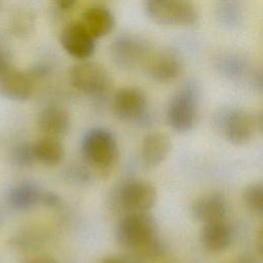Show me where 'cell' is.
I'll return each instance as SVG.
<instances>
[{"label":"cell","mask_w":263,"mask_h":263,"mask_svg":"<svg viewBox=\"0 0 263 263\" xmlns=\"http://www.w3.org/2000/svg\"><path fill=\"white\" fill-rule=\"evenodd\" d=\"M232 230L225 219L204 223L200 230V241L204 249L213 253L225 251L231 243Z\"/></svg>","instance_id":"15"},{"label":"cell","mask_w":263,"mask_h":263,"mask_svg":"<svg viewBox=\"0 0 263 263\" xmlns=\"http://www.w3.org/2000/svg\"><path fill=\"white\" fill-rule=\"evenodd\" d=\"M147 71L154 81L167 83L175 80L181 74L182 63L175 53L163 51L154 55L149 61Z\"/></svg>","instance_id":"16"},{"label":"cell","mask_w":263,"mask_h":263,"mask_svg":"<svg viewBox=\"0 0 263 263\" xmlns=\"http://www.w3.org/2000/svg\"><path fill=\"white\" fill-rule=\"evenodd\" d=\"M172 263H182V262H172Z\"/></svg>","instance_id":"30"},{"label":"cell","mask_w":263,"mask_h":263,"mask_svg":"<svg viewBox=\"0 0 263 263\" xmlns=\"http://www.w3.org/2000/svg\"><path fill=\"white\" fill-rule=\"evenodd\" d=\"M245 205L254 214L262 215L263 213V183L254 182L247 185L241 193Z\"/></svg>","instance_id":"20"},{"label":"cell","mask_w":263,"mask_h":263,"mask_svg":"<svg viewBox=\"0 0 263 263\" xmlns=\"http://www.w3.org/2000/svg\"><path fill=\"white\" fill-rule=\"evenodd\" d=\"M99 263H125V260L123 257L108 256V257L103 258Z\"/></svg>","instance_id":"28"},{"label":"cell","mask_w":263,"mask_h":263,"mask_svg":"<svg viewBox=\"0 0 263 263\" xmlns=\"http://www.w3.org/2000/svg\"><path fill=\"white\" fill-rule=\"evenodd\" d=\"M147 108V98L142 89L123 87L116 91L112 100L114 114L122 120H134L144 115Z\"/></svg>","instance_id":"10"},{"label":"cell","mask_w":263,"mask_h":263,"mask_svg":"<svg viewBox=\"0 0 263 263\" xmlns=\"http://www.w3.org/2000/svg\"><path fill=\"white\" fill-rule=\"evenodd\" d=\"M33 154L35 161L54 166L62 162L65 151L60 139L43 136L33 143Z\"/></svg>","instance_id":"19"},{"label":"cell","mask_w":263,"mask_h":263,"mask_svg":"<svg viewBox=\"0 0 263 263\" xmlns=\"http://www.w3.org/2000/svg\"><path fill=\"white\" fill-rule=\"evenodd\" d=\"M81 16L80 22L96 39L108 35L114 28V16L104 6H91Z\"/></svg>","instance_id":"17"},{"label":"cell","mask_w":263,"mask_h":263,"mask_svg":"<svg viewBox=\"0 0 263 263\" xmlns=\"http://www.w3.org/2000/svg\"><path fill=\"white\" fill-rule=\"evenodd\" d=\"M81 149L86 160L101 171L111 168L118 155L116 139L102 127L91 128L84 135Z\"/></svg>","instance_id":"3"},{"label":"cell","mask_w":263,"mask_h":263,"mask_svg":"<svg viewBox=\"0 0 263 263\" xmlns=\"http://www.w3.org/2000/svg\"><path fill=\"white\" fill-rule=\"evenodd\" d=\"M166 121L178 133H187L195 126L197 93L192 84L188 83L173 96L166 109Z\"/></svg>","instance_id":"4"},{"label":"cell","mask_w":263,"mask_h":263,"mask_svg":"<svg viewBox=\"0 0 263 263\" xmlns=\"http://www.w3.org/2000/svg\"><path fill=\"white\" fill-rule=\"evenodd\" d=\"M219 10H220L219 16L222 18L224 23H226L227 25L237 24L240 17V13L236 5H234L231 2H226L219 7Z\"/></svg>","instance_id":"23"},{"label":"cell","mask_w":263,"mask_h":263,"mask_svg":"<svg viewBox=\"0 0 263 263\" xmlns=\"http://www.w3.org/2000/svg\"><path fill=\"white\" fill-rule=\"evenodd\" d=\"M8 69H9V63H8L7 57L4 53V51L0 48V76L4 74Z\"/></svg>","instance_id":"27"},{"label":"cell","mask_w":263,"mask_h":263,"mask_svg":"<svg viewBox=\"0 0 263 263\" xmlns=\"http://www.w3.org/2000/svg\"><path fill=\"white\" fill-rule=\"evenodd\" d=\"M25 263H58V261L54 258H52L51 256L39 255V256H35V257L29 259Z\"/></svg>","instance_id":"26"},{"label":"cell","mask_w":263,"mask_h":263,"mask_svg":"<svg viewBox=\"0 0 263 263\" xmlns=\"http://www.w3.org/2000/svg\"><path fill=\"white\" fill-rule=\"evenodd\" d=\"M37 123L43 136L60 139L68 134L71 126V119L65 109L50 106L40 112Z\"/></svg>","instance_id":"14"},{"label":"cell","mask_w":263,"mask_h":263,"mask_svg":"<svg viewBox=\"0 0 263 263\" xmlns=\"http://www.w3.org/2000/svg\"><path fill=\"white\" fill-rule=\"evenodd\" d=\"M227 210V199L219 192L200 195L191 204L192 217L203 224L225 219Z\"/></svg>","instance_id":"11"},{"label":"cell","mask_w":263,"mask_h":263,"mask_svg":"<svg viewBox=\"0 0 263 263\" xmlns=\"http://www.w3.org/2000/svg\"><path fill=\"white\" fill-rule=\"evenodd\" d=\"M0 5H1V2H0Z\"/></svg>","instance_id":"31"},{"label":"cell","mask_w":263,"mask_h":263,"mask_svg":"<svg viewBox=\"0 0 263 263\" xmlns=\"http://www.w3.org/2000/svg\"><path fill=\"white\" fill-rule=\"evenodd\" d=\"M69 81L74 88L88 96H100L106 91L109 85L106 70L92 62L72 66L69 71Z\"/></svg>","instance_id":"5"},{"label":"cell","mask_w":263,"mask_h":263,"mask_svg":"<svg viewBox=\"0 0 263 263\" xmlns=\"http://www.w3.org/2000/svg\"><path fill=\"white\" fill-rule=\"evenodd\" d=\"M148 43L139 37L124 35L116 38L111 44V58L122 68H133L145 58Z\"/></svg>","instance_id":"9"},{"label":"cell","mask_w":263,"mask_h":263,"mask_svg":"<svg viewBox=\"0 0 263 263\" xmlns=\"http://www.w3.org/2000/svg\"><path fill=\"white\" fill-rule=\"evenodd\" d=\"M60 203H61V199L59 195L50 191H43L41 204L49 208H54V206H58Z\"/></svg>","instance_id":"24"},{"label":"cell","mask_w":263,"mask_h":263,"mask_svg":"<svg viewBox=\"0 0 263 263\" xmlns=\"http://www.w3.org/2000/svg\"><path fill=\"white\" fill-rule=\"evenodd\" d=\"M42 195L43 190L39 186L26 181L11 188L8 199L12 208L25 211L41 204Z\"/></svg>","instance_id":"18"},{"label":"cell","mask_w":263,"mask_h":263,"mask_svg":"<svg viewBox=\"0 0 263 263\" xmlns=\"http://www.w3.org/2000/svg\"><path fill=\"white\" fill-rule=\"evenodd\" d=\"M12 157L15 163L21 166H29L35 162L33 154V143L22 142L12 152Z\"/></svg>","instance_id":"21"},{"label":"cell","mask_w":263,"mask_h":263,"mask_svg":"<svg viewBox=\"0 0 263 263\" xmlns=\"http://www.w3.org/2000/svg\"><path fill=\"white\" fill-rule=\"evenodd\" d=\"M0 93L8 100L25 102L33 93V79L27 72L8 69L0 76Z\"/></svg>","instance_id":"12"},{"label":"cell","mask_w":263,"mask_h":263,"mask_svg":"<svg viewBox=\"0 0 263 263\" xmlns=\"http://www.w3.org/2000/svg\"><path fill=\"white\" fill-rule=\"evenodd\" d=\"M60 42L64 50L77 60H85L96 50V38L81 22H72L65 26L60 35Z\"/></svg>","instance_id":"8"},{"label":"cell","mask_w":263,"mask_h":263,"mask_svg":"<svg viewBox=\"0 0 263 263\" xmlns=\"http://www.w3.org/2000/svg\"><path fill=\"white\" fill-rule=\"evenodd\" d=\"M157 236L154 219L147 213H126L116 228V239L125 249L138 251Z\"/></svg>","instance_id":"1"},{"label":"cell","mask_w":263,"mask_h":263,"mask_svg":"<svg viewBox=\"0 0 263 263\" xmlns=\"http://www.w3.org/2000/svg\"><path fill=\"white\" fill-rule=\"evenodd\" d=\"M221 126L226 140L236 146L248 144L254 138L257 128H260L254 115L239 109L225 112L222 115Z\"/></svg>","instance_id":"7"},{"label":"cell","mask_w":263,"mask_h":263,"mask_svg":"<svg viewBox=\"0 0 263 263\" xmlns=\"http://www.w3.org/2000/svg\"><path fill=\"white\" fill-rule=\"evenodd\" d=\"M146 14L153 22L166 26H191L198 18L190 0H145Z\"/></svg>","instance_id":"2"},{"label":"cell","mask_w":263,"mask_h":263,"mask_svg":"<svg viewBox=\"0 0 263 263\" xmlns=\"http://www.w3.org/2000/svg\"><path fill=\"white\" fill-rule=\"evenodd\" d=\"M227 263H256V261L254 260V258L250 257V256H240L232 261H229Z\"/></svg>","instance_id":"29"},{"label":"cell","mask_w":263,"mask_h":263,"mask_svg":"<svg viewBox=\"0 0 263 263\" xmlns=\"http://www.w3.org/2000/svg\"><path fill=\"white\" fill-rule=\"evenodd\" d=\"M52 2L58 9L62 11H68L76 6L78 0H52Z\"/></svg>","instance_id":"25"},{"label":"cell","mask_w":263,"mask_h":263,"mask_svg":"<svg viewBox=\"0 0 263 263\" xmlns=\"http://www.w3.org/2000/svg\"><path fill=\"white\" fill-rule=\"evenodd\" d=\"M157 191L153 184L145 180H130L118 192V201L127 213H147L155 204Z\"/></svg>","instance_id":"6"},{"label":"cell","mask_w":263,"mask_h":263,"mask_svg":"<svg viewBox=\"0 0 263 263\" xmlns=\"http://www.w3.org/2000/svg\"><path fill=\"white\" fill-rule=\"evenodd\" d=\"M171 140L161 132L148 133L142 140L141 159L145 166L155 167L161 164L171 151Z\"/></svg>","instance_id":"13"},{"label":"cell","mask_w":263,"mask_h":263,"mask_svg":"<svg viewBox=\"0 0 263 263\" xmlns=\"http://www.w3.org/2000/svg\"><path fill=\"white\" fill-rule=\"evenodd\" d=\"M221 68L229 77H239L246 70V63L238 57H227L222 62Z\"/></svg>","instance_id":"22"}]
</instances>
